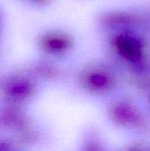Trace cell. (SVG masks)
Listing matches in <instances>:
<instances>
[{"label":"cell","mask_w":150,"mask_h":151,"mask_svg":"<svg viewBox=\"0 0 150 151\" xmlns=\"http://www.w3.org/2000/svg\"><path fill=\"white\" fill-rule=\"evenodd\" d=\"M4 93L12 100H24L32 95L33 86L25 79L12 78L4 83Z\"/></svg>","instance_id":"obj_1"},{"label":"cell","mask_w":150,"mask_h":151,"mask_svg":"<svg viewBox=\"0 0 150 151\" xmlns=\"http://www.w3.org/2000/svg\"><path fill=\"white\" fill-rule=\"evenodd\" d=\"M41 46L50 52H58L64 50L66 45V40L57 35H47L41 39Z\"/></svg>","instance_id":"obj_2"},{"label":"cell","mask_w":150,"mask_h":151,"mask_svg":"<svg viewBox=\"0 0 150 151\" xmlns=\"http://www.w3.org/2000/svg\"><path fill=\"white\" fill-rule=\"evenodd\" d=\"M8 149V146L7 144L4 142H2L0 141V150H7Z\"/></svg>","instance_id":"obj_3"},{"label":"cell","mask_w":150,"mask_h":151,"mask_svg":"<svg viewBox=\"0 0 150 151\" xmlns=\"http://www.w3.org/2000/svg\"><path fill=\"white\" fill-rule=\"evenodd\" d=\"M30 2H34V3H45L47 0H27Z\"/></svg>","instance_id":"obj_4"}]
</instances>
